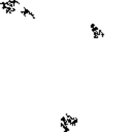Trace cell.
<instances>
[{"mask_svg":"<svg viewBox=\"0 0 131 132\" xmlns=\"http://www.w3.org/2000/svg\"><path fill=\"white\" fill-rule=\"evenodd\" d=\"M21 3L19 0H1L0 1V9L6 15L14 14L19 11Z\"/></svg>","mask_w":131,"mask_h":132,"instance_id":"obj_1","label":"cell"},{"mask_svg":"<svg viewBox=\"0 0 131 132\" xmlns=\"http://www.w3.org/2000/svg\"><path fill=\"white\" fill-rule=\"evenodd\" d=\"M78 123V119L76 117H72L70 114H66L60 120V127L63 131H70L71 127L76 126Z\"/></svg>","mask_w":131,"mask_h":132,"instance_id":"obj_2","label":"cell"},{"mask_svg":"<svg viewBox=\"0 0 131 132\" xmlns=\"http://www.w3.org/2000/svg\"><path fill=\"white\" fill-rule=\"evenodd\" d=\"M19 13L23 16V18H31V19H35V14L33 13V11L25 6H20L19 8Z\"/></svg>","mask_w":131,"mask_h":132,"instance_id":"obj_3","label":"cell"},{"mask_svg":"<svg viewBox=\"0 0 131 132\" xmlns=\"http://www.w3.org/2000/svg\"><path fill=\"white\" fill-rule=\"evenodd\" d=\"M91 32H92V35H93V37L95 39H99V38H101V37L104 36L103 31L98 26H96L95 24H92L91 25Z\"/></svg>","mask_w":131,"mask_h":132,"instance_id":"obj_4","label":"cell"}]
</instances>
